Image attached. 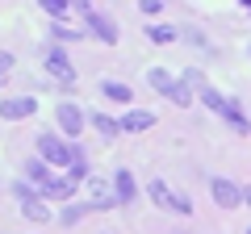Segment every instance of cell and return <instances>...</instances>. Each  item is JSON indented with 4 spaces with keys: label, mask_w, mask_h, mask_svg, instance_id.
I'll list each match as a JSON object with an SVG mask.
<instances>
[{
    "label": "cell",
    "mask_w": 251,
    "mask_h": 234,
    "mask_svg": "<svg viewBox=\"0 0 251 234\" xmlns=\"http://www.w3.org/2000/svg\"><path fill=\"white\" fill-rule=\"evenodd\" d=\"M38 155H42L46 167H67L72 163V146L54 134H38Z\"/></svg>",
    "instance_id": "1"
},
{
    "label": "cell",
    "mask_w": 251,
    "mask_h": 234,
    "mask_svg": "<svg viewBox=\"0 0 251 234\" xmlns=\"http://www.w3.org/2000/svg\"><path fill=\"white\" fill-rule=\"evenodd\" d=\"M147 192H151V201L163 209V213H184V217L193 213V205H188L184 197H176V192H172L163 180H151V184H147Z\"/></svg>",
    "instance_id": "2"
},
{
    "label": "cell",
    "mask_w": 251,
    "mask_h": 234,
    "mask_svg": "<svg viewBox=\"0 0 251 234\" xmlns=\"http://www.w3.org/2000/svg\"><path fill=\"white\" fill-rule=\"evenodd\" d=\"M209 192H214V201L222 209H239L243 205V188H239V184H230V180H222V176L209 180Z\"/></svg>",
    "instance_id": "3"
},
{
    "label": "cell",
    "mask_w": 251,
    "mask_h": 234,
    "mask_svg": "<svg viewBox=\"0 0 251 234\" xmlns=\"http://www.w3.org/2000/svg\"><path fill=\"white\" fill-rule=\"evenodd\" d=\"M38 113V100L34 96H13V100H0V117L4 121H25V117Z\"/></svg>",
    "instance_id": "4"
},
{
    "label": "cell",
    "mask_w": 251,
    "mask_h": 234,
    "mask_svg": "<svg viewBox=\"0 0 251 234\" xmlns=\"http://www.w3.org/2000/svg\"><path fill=\"white\" fill-rule=\"evenodd\" d=\"M54 117H59V130H63V134H72V138L84 130V113L72 105V100H63V105L54 109Z\"/></svg>",
    "instance_id": "5"
},
{
    "label": "cell",
    "mask_w": 251,
    "mask_h": 234,
    "mask_svg": "<svg viewBox=\"0 0 251 234\" xmlns=\"http://www.w3.org/2000/svg\"><path fill=\"white\" fill-rule=\"evenodd\" d=\"M46 71H50L54 80H63V84H72V80H75V67L67 63V54H63L59 46H54V50H46Z\"/></svg>",
    "instance_id": "6"
},
{
    "label": "cell",
    "mask_w": 251,
    "mask_h": 234,
    "mask_svg": "<svg viewBox=\"0 0 251 234\" xmlns=\"http://www.w3.org/2000/svg\"><path fill=\"white\" fill-rule=\"evenodd\" d=\"M84 17H88V29H92V34H97V38H100V42H109V46L117 42V25H113V21H109V17H105V13L88 9V13H84Z\"/></svg>",
    "instance_id": "7"
},
{
    "label": "cell",
    "mask_w": 251,
    "mask_h": 234,
    "mask_svg": "<svg viewBox=\"0 0 251 234\" xmlns=\"http://www.w3.org/2000/svg\"><path fill=\"white\" fill-rule=\"evenodd\" d=\"M117 126L130 130V134H143V130H151V126H155V113H147V109H130V113H126Z\"/></svg>",
    "instance_id": "8"
},
{
    "label": "cell",
    "mask_w": 251,
    "mask_h": 234,
    "mask_svg": "<svg viewBox=\"0 0 251 234\" xmlns=\"http://www.w3.org/2000/svg\"><path fill=\"white\" fill-rule=\"evenodd\" d=\"M88 192H92V209H109V205H117V197L109 192V184L100 180V176H88Z\"/></svg>",
    "instance_id": "9"
},
{
    "label": "cell",
    "mask_w": 251,
    "mask_h": 234,
    "mask_svg": "<svg viewBox=\"0 0 251 234\" xmlns=\"http://www.w3.org/2000/svg\"><path fill=\"white\" fill-rule=\"evenodd\" d=\"M134 176H130V171H117V176H113V197H117V205H130V201H134Z\"/></svg>",
    "instance_id": "10"
},
{
    "label": "cell",
    "mask_w": 251,
    "mask_h": 234,
    "mask_svg": "<svg viewBox=\"0 0 251 234\" xmlns=\"http://www.w3.org/2000/svg\"><path fill=\"white\" fill-rule=\"evenodd\" d=\"M222 117L230 121L234 130H239V134H247V130H251V121H247V113H243V105H239V100H230V96H226V105H222Z\"/></svg>",
    "instance_id": "11"
},
{
    "label": "cell",
    "mask_w": 251,
    "mask_h": 234,
    "mask_svg": "<svg viewBox=\"0 0 251 234\" xmlns=\"http://www.w3.org/2000/svg\"><path fill=\"white\" fill-rule=\"evenodd\" d=\"M21 209H25L29 222H50V209H46V201H42V197H29Z\"/></svg>",
    "instance_id": "12"
},
{
    "label": "cell",
    "mask_w": 251,
    "mask_h": 234,
    "mask_svg": "<svg viewBox=\"0 0 251 234\" xmlns=\"http://www.w3.org/2000/svg\"><path fill=\"white\" fill-rule=\"evenodd\" d=\"M163 96H168L172 105H180V109H184V105H193V96H188V84H184V80H172V88L163 92Z\"/></svg>",
    "instance_id": "13"
},
{
    "label": "cell",
    "mask_w": 251,
    "mask_h": 234,
    "mask_svg": "<svg viewBox=\"0 0 251 234\" xmlns=\"http://www.w3.org/2000/svg\"><path fill=\"white\" fill-rule=\"evenodd\" d=\"M72 192H75L72 180H46L42 184V197H72Z\"/></svg>",
    "instance_id": "14"
},
{
    "label": "cell",
    "mask_w": 251,
    "mask_h": 234,
    "mask_svg": "<svg viewBox=\"0 0 251 234\" xmlns=\"http://www.w3.org/2000/svg\"><path fill=\"white\" fill-rule=\"evenodd\" d=\"M100 92H105L109 100H134V92L126 88V84H117V80H105V84H100Z\"/></svg>",
    "instance_id": "15"
},
{
    "label": "cell",
    "mask_w": 251,
    "mask_h": 234,
    "mask_svg": "<svg viewBox=\"0 0 251 234\" xmlns=\"http://www.w3.org/2000/svg\"><path fill=\"white\" fill-rule=\"evenodd\" d=\"M147 38H151V42L155 46H168V42H176V29H172V25H151V29H147Z\"/></svg>",
    "instance_id": "16"
},
{
    "label": "cell",
    "mask_w": 251,
    "mask_h": 234,
    "mask_svg": "<svg viewBox=\"0 0 251 234\" xmlns=\"http://www.w3.org/2000/svg\"><path fill=\"white\" fill-rule=\"evenodd\" d=\"M92 126H97V130H100V134H105V138L122 134V126H117V121H113V117H109V113H92Z\"/></svg>",
    "instance_id": "17"
},
{
    "label": "cell",
    "mask_w": 251,
    "mask_h": 234,
    "mask_svg": "<svg viewBox=\"0 0 251 234\" xmlns=\"http://www.w3.org/2000/svg\"><path fill=\"white\" fill-rule=\"evenodd\" d=\"M201 100H205L209 109H218V113H222V105H226V96H222V92H218V88H209V84H205V88H201Z\"/></svg>",
    "instance_id": "18"
},
{
    "label": "cell",
    "mask_w": 251,
    "mask_h": 234,
    "mask_svg": "<svg viewBox=\"0 0 251 234\" xmlns=\"http://www.w3.org/2000/svg\"><path fill=\"white\" fill-rule=\"evenodd\" d=\"M38 4H42V9L50 13V17H63V13L72 9V0H38Z\"/></svg>",
    "instance_id": "19"
},
{
    "label": "cell",
    "mask_w": 251,
    "mask_h": 234,
    "mask_svg": "<svg viewBox=\"0 0 251 234\" xmlns=\"http://www.w3.org/2000/svg\"><path fill=\"white\" fill-rule=\"evenodd\" d=\"M25 171H29V180H38V184H46V180H50V167H46L42 159H38V163H29Z\"/></svg>",
    "instance_id": "20"
},
{
    "label": "cell",
    "mask_w": 251,
    "mask_h": 234,
    "mask_svg": "<svg viewBox=\"0 0 251 234\" xmlns=\"http://www.w3.org/2000/svg\"><path fill=\"white\" fill-rule=\"evenodd\" d=\"M84 217V205H72V209H63V226H75Z\"/></svg>",
    "instance_id": "21"
},
{
    "label": "cell",
    "mask_w": 251,
    "mask_h": 234,
    "mask_svg": "<svg viewBox=\"0 0 251 234\" xmlns=\"http://www.w3.org/2000/svg\"><path fill=\"white\" fill-rule=\"evenodd\" d=\"M9 71H13V54H9V50H0V84L9 80Z\"/></svg>",
    "instance_id": "22"
},
{
    "label": "cell",
    "mask_w": 251,
    "mask_h": 234,
    "mask_svg": "<svg viewBox=\"0 0 251 234\" xmlns=\"http://www.w3.org/2000/svg\"><path fill=\"white\" fill-rule=\"evenodd\" d=\"M50 34H54V38H59V42H75V38H80V34H75V29H67V25H54V29H50Z\"/></svg>",
    "instance_id": "23"
},
{
    "label": "cell",
    "mask_w": 251,
    "mask_h": 234,
    "mask_svg": "<svg viewBox=\"0 0 251 234\" xmlns=\"http://www.w3.org/2000/svg\"><path fill=\"white\" fill-rule=\"evenodd\" d=\"M163 9V0H143V13H147V17H151V13H159Z\"/></svg>",
    "instance_id": "24"
},
{
    "label": "cell",
    "mask_w": 251,
    "mask_h": 234,
    "mask_svg": "<svg viewBox=\"0 0 251 234\" xmlns=\"http://www.w3.org/2000/svg\"><path fill=\"white\" fill-rule=\"evenodd\" d=\"M243 205L251 209V184H247V188H243Z\"/></svg>",
    "instance_id": "25"
},
{
    "label": "cell",
    "mask_w": 251,
    "mask_h": 234,
    "mask_svg": "<svg viewBox=\"0 0 251 234\" xmlns=\"http://www.w3.org/2000/svg\"><path fill=\"white\" fill-rule=\"evenodd\" d=\"M239 4H243V9H247V13H251V0H239Z\"/></svg>",
    "instance_id": "26"
},
{
    "label": "cell",
    "mask_w": 251,
    "mask_h": 234,
    "mask_svg": "<svg viewBox=\"0 0 251 234\" xmlns=\"http://www.w3.org/2000/svg\"><path fill=\"white\" fill-rule=\"evenodd\" d=\"M243 234H251V230H243Z\"/></svg>",
    "instance_id": "27"
}]
</instances>
